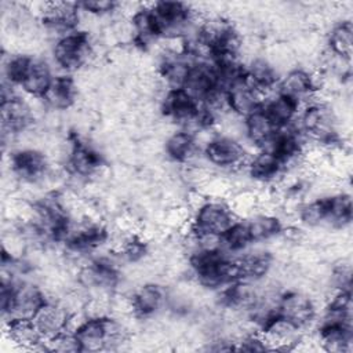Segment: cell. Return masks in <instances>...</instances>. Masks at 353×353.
Here are the masks:
<instances>
[{
    "mask_svg": "<svg viewBox=\"0 0 353 353\" xmlns=\"http://www.w3.org/2000/svg\"><path fill=\"white\" fill-rule=\"evenodd\" d=\"M203 152L212 167L229 170L230 172L247 167L251 159L241 142L225 137H216Z\"/></svg>",
    "mask_w": 353,
    "mask_h": 353,
    "instance_id": "obj_1",
    "label": "cell"
},
{
    "mask_svg": "<svg viewBox=\"0 0 353 353\" xmlns=\"http://www.w3.org/2000/svg\"><path fill=\"white\" fill-rule=\"evenodd\" d=\"M234 222L236 216L226 201L219 200H208L193 214L192 221L194 233H214L219 236H222Z\"/></svg>",
    "mask_w": 353,
    "mask_h": 353,
    "instance_id": "obj_2",
    "label": "cell"
},
{
    "mask_svg": "<svg viewBox=\"0 0 353 353\" xmlns=\"http://www.w3.org/2000/svg\"><path fill=\"white\" fill-rule=\"evenodd\" d=\"M277 314L285 317L301 330H306L314 321L316 310L313 301L309 295L295 290H290L281 294Z\"/></svg>",
    "mask_w": 353,
    "mask_h": 353,
    "instance_id": "obj_3",
    "label": "cell"
},
{
    "mask_svg": "<svg viewBox=\"0 0 353 353\" xmlns=\"http://www.w3.org/2000/svg\"><path fill=\"white\" fill-rule=\"evenodd\" d=\"M228 103L230 110L243 119L262 108L256 87L247 76V72L228 88Z\"/></svg>",
    "mask_w": 353,
    "mask_h": 353,
    "instance_id": "obj_4",
    "label": "cell"
},
{
    "mask_svg": "<svg viewBox=\"0 0 353 353\" xmlns=\"http://www.w3.org/2000/svg\"><path fill=\"white\" fill-rule=\"evenodd\" d=\"M47 301L41 287L32 281H18L14 285V306L11 319H32L37 309ZM10 319V320H11Z\"/></svg>",
    "mask_w": 353,
    "mask_h": 353,
    "instance_id": "obj_5",
    "label": "cell"
},
{
    "mask_svg": "<svg viewBox=\"0 0 353 353\" xmlns=\"http://www.w3.org/2000/svg\"><path fill=\"white\" fill-rule=\"evenodd\" d=\"M54 79L51 66L46 59L39 57H30L28 68L18 84L23 94L43 97Z\"/></svg>",
    "mask_w": 353,
    "mask_h": 353,
    "instance_id": "obj_6",
    "label": "cell"
},
{
    "mask_svg": "<svg viewBox=\"0 0 353 353\" xmlns=\"http://www.w3.org/2000/svg\"><path fill=\"white\" fill-rule=\"evenodd\" d=\"M79 91L76 88L72 76H54L50 87L43 95V99L48 109L54 110H69L74 108L77 102Z\"/></svg>",
    "mask_w": 353,
    "mask_h": 353,
    "instance_id": "obj_7",
    "label": "cell"
},
{
    "mask_svg": "<svg viewBox=\"0 0 353 353\" xmlns=\"http://www.w3.org/2000/svg\"><path fill=\"white\" fill-rule=\"evenodd\" d=\"M66 317L68 312L59 302L46 301L33 314L32 321L34 323L41 339H48L63 331Z\"/></svg>",
    "mask_w": 353,
    "mask_h": 353,
    "instance_id": "obj_8",
    "label": "cell"
},
{
    "mask_svg": "<svg viewBox=\"0 0 353 353\" xmlns=\"http://www.w3.org/2000/svg\"><path fill=\"white\" fill-rule=\"evenodd\" d=\"M132 299L137 316L152 317L167 303V292L163 285L150 281L138 285L132 292Z\"/></svg>",
    "mask_w": 353,
    "mask_h": 353,
    "instance_id": "obj_9",
    "label": "cell"
},
{
    "mask_svg": "<svg viewBox=\"0 0 353 353\" xmlns=\"http://www.w3.org/2000/svg\"><path fill=\"white\" fill-rule=\"evenodd\" d=\"M245 139L255 148L263 150L269 146L277 134L279 127L272 121L268 113L261 108L244 119Z\"/></svg>",
    "mask_w": 353,
    "mask_h": 353,
    "instance_id": "obj_10",
    "label": "cell"
},
{
    "mask_svg": "<svg viewBox=\"0 0 353 353\" xmlns=\"http://www.w3.org/2000/svg\"><path fill=\"white\" fill-rule=\"evenodd\" d=\"M4 338L14 342L18 349L32 350L40 347L41 336L32 319H11L4 323Z\"/></svg>",
    "mask_w": 353,
    "mask_h": 353,
    "instance_id": "obj_11",
    "label": "cell"
},
{
    "mask_svg": "<svg viewBox=\"0 0 353 353\" xmlns=\"http://www.w3.org/2000/svg\"><path fill=\"white\" fill-rule=\"evenodd\" d=\"M248 174L256 183H273L283 172V165L277 154L269 150H259L247 165Z\"/></svg>",
    "mask_w": 353,
    "mask_h": 353,
    "instance_id": "obj_12",
    "label": "cell"
},
{
    "mask_svg": "<svg viewBox=\"0 0 353 353\" xmlns=\"http://www.w3.org/2000/svg\"><path fill=\"white\" fill-rule=\"evenodd\" d=\"M317 331L321 350L330 353H346L352 350V325L324 324Z\"/></svg>",
    "mask_w": 353,
    "mask_h": 353,
    "instance_id": "obj_13",
    "label": "cell"
},
{
    "mask_svg": "<svg viewBox=\"0 0 353 353\" xmlns=\"http://www.w3.org/2000/svg\"><path fill=\"white\" fill-rule=\"evenodd\" d=\"M313 90L314 88H313L312 76L309 70L303 68H294L279 80L280 94L288 95L306 105H307V98Z\"/></svg>",
    "mask_w": 353,
    "mask_h": 353,
    "instance_id": "obj_14",
    "label": "cell"
},
{
    "mask_svg": "<svg viewBox=\"0 0 353 353\" xmlns=\"http://www.w3.org/2000/svg\"><path fill=\"white\" fill-rule=\"evenodd\" d=\"M299 101L279 94L273 99H270L268 103L262 106V109L268 113V116L272 119V121L279 127H285L291 124L298 116H299Z\"/></svg>",
    "mask_w": 353,
    "mask_h": 353,
    "instance_id": "obj_15",
    "label": "cell"
},
{
    "mask_svg": "<svg viewBox=\"0 0 353 353\" xmlns=\"http://www.w3.org/2000/svg\"><path fill=\"white\" fill-rule=\"evenodd\" d=\"M197 150L193 135L182 130H178L165 139L164 153L167 154V159L178 164H186Z\"/></svg>",
    "mask_w": 353,
    "mask_h": 353,
    "instance_id": "obj_16",
    "label": "cell"
},
{
    "mask_svg": "<svg viewBox=\"0 0 353 353\" xmlns=\"http://www.w3.org/2000/svg\"><path fill=\"white\" fill-rule=\"evenodd\" d=\"M76 335L80 341L81 352L105 350V319H88V321L81 327V330Z\"/></svg>",
    "mask_w": 353,
    "mask_h": 353,
    "instance_id": "obj_17",
    "label": "cell"
},
{
    "mask_svg": "<svg viewBox=\"0 0 353 353\" xmlns=\"http://www.w3.org/2000/svg\"><path fill=\"white\" fill-rule=\"evenodd\" d=\"M327 48H330L332 52L341 57L352 58V51H353L352 21H342L332 26L328 34Z\"/></svg>",
    "mask_w": 353,
    "mask_h": 353,
    "instance_id": "obj_18",
    "label": "cell"
},
{
    "mask_svg": "<svg viewBox=\"0 0 353 353\" xmlns=\"http://www.w3.org/2000/svg\"><path fill=\"white\" fill-rule=\"evenodd\" d=\"M226 204L236 218H251L258 212V196L254 189L234 190Z\"/></svg>",
    "mask_w": 353,
    "mask_h": 353,
    "instance_id": "obj_19",
    "label": "cell"
},
{
    "mask_svg": "<svg viewBox=\"0 0 353 353\" xmlns=\"http://www.w3.org/2000/svg\"><path fill=\"white\" fill-rule=\"evenodd\" d=\"M248 229L252 243H262L281 232V223L279 216L256 214L250 218Z\"/></svg>",
    "mask_w": 353,
    "mask_h": 353,
    "instance_id": "obj_20",
    "label": "cell"
},
{
    "mask_svg": "<svg viewBox=\"0 0 353 353\" xmlns=\"http://www.w3.org/2000/svg\"><path fill=\"white\" fill-rule=\"evenodd\" d=\"M252 244L248 223L243 221H236L223 234H222V250L240 252Z\"/></svg>",
    "mask_w": 353,
    "mask_h": 353,
    "instance_id": "obj_21",
    "label": "cell"
},
{
    "mask_svg": "<svg viewBox=\"0 0 353 353\" xmlns=\"http://www.w3.org/2000/svg\"><path fill=\"white\" fill-rule=\"evenodd\" d=\"M327 218V199H313L305 201L299 211L298 219L301 223L309 228H320L324 226Z\"/></svg>",
    "mask_w": 353,
    "mask_h": 353,
    "instance_id": "obj_22",
    "label": "cell"
},
{
    "mask_svg": "<svg viewBox=\"0 0 353 353\" xmlns=\"http://www.w3.org/2000/svg\"><path fill=\"white\" fill-rule=\"evenodd\" d=\"M40 347L44 350L59 352V353L81 352V345H80L77 335L68 332V331H61L59 334H57L48 339H41Z\"/></svg>",
    "mask_w": 353,
    "mask_h": 353,
    "instance_id": "obj_23",
    "label": "cell"
},
{
    "mask_svg": "<svg viewBox=\"0 0 353 353\" xmlns=\"http://www.w3.org/2000/svg\"><path fill=\"white\" fill-rule=\"evenodd\" d=\"M80 7L97 17L101 18H106L114 14L117 3L114 1H109V0H90V1H84V3H79Z\"/></svg>",
    "mask_w": 353,
    "mask_h": 353,
    "instance_id": "obj_24",
    "label": "cell"
},
{
    "mask_svg": "<svg viewBox=\"0 0 353 353\" xmlns=\"http://www.w3.org/2000/svg\"><path fill=\"white\" fill-rule=\"evenodd\" d=\"M87 321H88V317H87V314L84 313L83 309L72 312V313H68L63 331H68V332H72V334H77Z\"/></svg>",
    "mask_w": 353,
    "mask_h": 353,
    "instance_id": "obj_25",
    "label": "cell"
}]
</instances>
